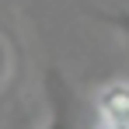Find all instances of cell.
<instances>
[{
    "label": "cell",
    "mask_w": 129,
    "mask_h": 129,
    "mask_svg": "<svg viewBox=\"0 0 129 129\" xmlns=\"http://www.w3.org/2000/svg\"><path fill=\"white\" fill-rule=\"evenodd\" d=\"M98 119L112 122V126H126L129 129V84L126 80H115L98 91Z\"/></svg>",
    "instance_id": "1"
},
{
    "label": "cell",
    "mask_w": 129,
    "mask_h": 129,
    "mask_svg": "<svg viewBox=\"0 0 129 129\" xmlns=\"http://www.w3.org/2000/svg\"><path fill=\"white\" fill-rule=\"evenodd\" d=\"M49 98H52V112H56V119H52V129H73V115H70V87L59 73H49Z\"/></svg>",
    "instance_id": "2"
},
{
    "label": "cell",
    "mask_w": 129,
    "mask_h": 129,
    "mask_svg": "<svg viewBox=\"0 0 129 129\" xmlns=\"http://www.w3.org/2000/svg\"><path fill=\"white\" fill-rule=\"evenodd\" d=\"M112 24H115V28H122V35H126V42H129V14H115Z\"/></svg>",
    "instance_id": "3"
},
{
    "label": "cell",
    "mask_w": 129,
    "mask_h": 129,
    "mask_svg": "<svg viewBox=\"0 0 129 129\" xmlns=\"http://www.w3.org/2000/svg\"><path fill=\"white\" fill-rule=\"evenodd\" d=\"M94 129H126V126H112V122H101V119H98V126Z\"/></svg>",
    "instance_id": "4"
}]
</instances>
